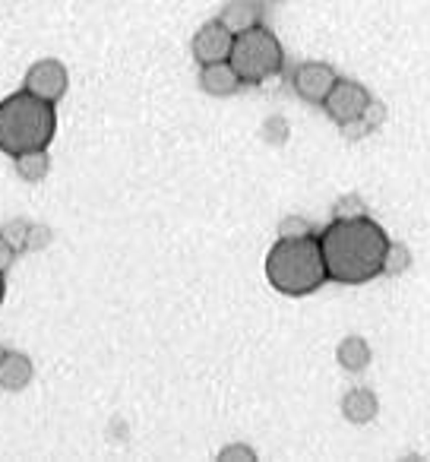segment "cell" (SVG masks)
Returning a JSON list of instances; mask_svg holds the SVG:
<instances>
[{
	"mask_svg": "<svg viewBox=\"0 0 430 462\" xmlns=\"http://www.w3.org/2000/svg\"><path fill=\"white\" fill-rule=\"evenodd\" d=\"M32 377H35V365L29 355L4 352V358H0V390L20 393L32 383Z\"/></svg>",
	"mask_w": 430,
	"mask_h": 462,
	"instance_id": "obj_10",
	"label": "cell"
},
{
	"mask_svg": "<svg viewBox=\"0 0 430 462\" xmlns=\"http://www.w3.org/2000/svg\"><path fill=\"white\" fill-rule=\"evenodd\" d=\"M408 266H411L408 245H402V241H389L386 251H383V266H380V273H383V276H402Z\"/></svg>",
	"mask_w": 430,
	"mask_h": 462,
	"instance_id": "obj_15",
	"label": "cell"
},
{
	"mask_svg": "<svg viewBox=\"0 0 430 462\" xmlns=\"http://www.w3.org/2000/svg\"><path fill=\"white\" fill-rule=\"evenodd\" d=\"M342 415H345V421L352 424H371L377 421L380 415V399L373 390H367V386H354V390H348L345 396H342Z\"/></svg>",
	"mask_w": 430,
	"mask_h": 462,
	"instance_id": "obj_11",
	"label": "cell"
},
{
	"mask_svg": "<svg viewBox=\"0 0 430 462\" xmlns=\"http://www.w3.org/2000/svg\"><path fill=\"white\" fill-rule=\"evenodd\" d=\"M14 168L23 180L39 184V180H45L48 171H51V155H48V149H29V152L14 155Z\"/></svg>",
	"mask_w": 430,
	"mask_h": 462,
	"instance_id": "obj_14",
	"label": "cell"
},
{
	"mask_svg": "<svg viewBox=\"0 0 430 462\" xmlns=\"http://www.w3.org/2000/svg\"><path fill=\"white\" fill-rule=\"evenodd\" d=\"M386 245H389L386 231L367 216L335 218L320 235L326 273L339 285H364L377 279Z\"/></svg>",
	"mask_w": 430,
	"mask_h": 462,
	"instance_id": "obj_1",
	"label": "cell"
},
{
	"mask_svg": "<svg viewBox=\"0 0 430 462\" xmlns=\"http://www.w3.org/2000/svg\"><path fill=\"white\" fill-rule=\"evenodd\" d=\"M4 295H7V282H4V273H0V301H4Z\"/></svg>",
	"mask_w": 430,
	"mask_h": 462,
	"instance_id": "obj_22",
	"label": "cell"
},
{
	"mask_svg": "<svg viewBox=\"0 0 430 462\" xmlns=\"http://www.w3.org/2000/svg\"><path fill=\"white\" fill-rule=\"evenodd\" d=\"M371 102H373L371 92H367V86H361L358 79H335V86L329 89L323 108H326V115L333 117L339 127H345V124L358 121Z\"/></svg>",
	"mask_w": 430,
	"mask_h": 462,
	"instance_id": "obj_6",
	"label": "cell"
},
{
	"mask_svg": "<svg viewBox=\"0 0 430 462\" xmlns=\"http://www.w3.org/2000/svg\"><path fill=\"white\" fill-rule=\"evenodd\" d=\"M339 73L333 70V64L326 60H304L295 70V92L310 105H323L329 96V89L335 86Z\"/></svg>",
	"mask_w": 430,
	"mask_h": 462,
	"instance_id": "obj_8",
	"label": "cell"
},
{
	"mask_svg": "<svg viewBox=\"0 0 430 462\" xmlns=\"http://www.w3.org/2000/svg\"><path fill=\"white\" fill-rule=\"evenodd\" d=\"M354 216H367L358 197H345L335 203V218H354Z\"/></svg>",
	"mask_w": 430,
	"mask_h": 462,
	"instance_id": "obj_20",
	"label": "cell"
},
{
	"mask_svg": "<svg viewBox=\"0 0 430 462\" xmlns=\"http://www.w3.org/2000/svg\"><path fill=\"white\" fill-rule=\"evenodd\" d=\"M335 361H339L342 371L361 374L373 361V348L364 336H345V339L335 346Z\"/></svg>",
	"mask_w": 430,
	"mask_h": 462,
	"instance_id": "obj_12",
	"label": "cell"
},
{
	"mask_svg": "<svg viewBox=\"0 0 430 462\" xmlns=\"http://www.w3.org/2000/svg\"><path fill=\"white\" fill-rule=\"evenodd\" d=\"M58 134L54 105L32 92H14L0 102V152L20 155L29 149H48Z\"/></svg>",
	"mask_w": 430,
	"mask_h": 462,
	"instance_id": "obj_3",
	"label": "cell"
},
{
	"mask_svg": "<svg viewBox=\"0 0 430 462\" xmlns=\"http://www.w3.org/2000/svg\"><path fill=\"white\" fill-rule=\"evenodd\" d=\"M48 241H51V231L45 225H29L26 251H41V247H48Z\"/></svg>",
	"mask_w": 430,
	"mask_h": 462,
	"instance_id": "obj_19",
	"label": "cell"
},
{
	"mask_svg": "<svg viewBox=\"0 0 430 462\" xmlns=\"http://www.w3.org/2000/svg\"><path fill=\"white\" fill-rule=\"evenodd\" d=\"M219 462H257V449L251 443H225V447L215 453Z\"/></svg>",
	"mask_w": 430,
	"mask_h": 462,
	"instance_id": "obj_16",
	"label": "cell"
},
{
	"mask_svg": "<svg viewBox=\"0 0 430 462\" xmlns=\"http://www.w3.org/2000/svg\"><path fill=\"white\" fill-rule=\"evenodd\" d=\"M219 23L232 35H241V32H247V29L260 26V7L253 0H232V4L222 7Z\"/></svg>",
	"mask_w": 430,
	"mask_h": 462,
	"instance_id": "obj_13",
	"label": "cell"
},
{
	"mask_svg": "<svg viewBox=\"0 0 430 462\" xmlns=\"http://www.w3.org/2000/svg\"><path fill=\"white\" fill-rule=\"evenodd\" d=\"M241 77L228 60H219V64H203L199 70V89L212 98H232L234 92L241 89Z\"/></svg>",
	"mask_w": 430,
	"mask_h": 462,
	"instance_id": "obj_9",
	"label": "cell"
},
{
	"mask_svg": "<svg viewBox=\"0 0 430 462\" xmlns=\"http://www.w3.org/2000/svg\"><path fill=\"white\" fill-rule=\"evenodd\" d=\"M228 64L238 70L244 86H260L282 73V67H285L282 42L266 26H253V29H247V32L234 35Z\"/></svg>",
	"mask_w": 430,
	"mask_h": 462,
	"instance_id": "obj_4",
	"label": "cell"
},
{
	"mask_svg": "<svg viewBox=\"0 0 430 462\" xmlns=\"http://www.w3.org/2000/svg\"><path fill=\"white\" fill-rule=\"evenodd\" d=\"M23 89L32 92V96L45 98V102L58 105L60 98L70 89V73H67L64 60L58 58H41L29 67L26 79H23Z\"/></svg>",
	"mask_w": 430,
	"mask_h": 462,
	"instance_id": "obj_5",
	"label": "cell"
},
{
	"mask_svg": "<svg viewBox=\"0 0 430 462\" xmlns=\"http://www.w3.org/2000/svg\"><path fill=\"white\" fill-rule=\"evenodd\" d=\"M0 235L10 241V245L16 247V251H26V235H29V222H23V218H16V222H10L7 228H0Z\"/></svg>",
	"mask_w": 430,
	"mask_h": 462,
	"instance_id": "obj_18",
	"label": "cell"
},
{
	"mask_svg": "<svg viewBox=\"0 0 430 462\" xmlns=\"http://www.w3.org/2000/svg\"><path fill=\"white\" fill-rule=\"evenodd\" d=\"M4 352H7V348H4V346H0V358H4Z\"/></svg>",
	"mask_w": 430,
	"mask_h": 462,
	"instance_id": "obj_23",
	"label": "cell"
},
{
	"mask_svg": "<svg viewBox=\"0 0 430 462\" xmlns=\"http://www.w3.org/2000/svg\"><path fill=\"white\" fill-rule=\"evenodd\" d=\"M16 247L10 245L4 235H0V273H7V270H14V263H16Z\"/></svg>",
	"mask_w": 430,
	"mask_h": 462,
	"instance_id": "obj_21",
	"label": "cell"
},
{
	"mask_svg": "<svg viewBox=\"0 0 430 462\" xmlns=\"http://www.w3.org/2000/svg\"><path fill=\"white\" fill-rule=\"evenodd\" d=\"M307 235H314V231L304 216H285L279 222V238H307Z\"/></svg>",
	"mask_w": 430,
	"mask_h": 462,
	"instance_id": "obj_17",
	"label": "cell"
},
{
	"mask_svg": "<svg viewBox=\"0 0 430 462\" xmlns=\"http://www.w3.org/2000/svg\"><path fill=\"white\" fill-rule=\"evenodd\" d=\"M234 45V35L222 26L219 20H209L193 32L190 39V54L197 58V64H219V60H228Z\"/></svg>",
	"mask_w": 430,
	"mask_h": 462,
	"instance_id": "obj_7",
	"label": "cell"
},
{
	"mask_svg": "<svg viewBox=\"0 0 430 462\" xmlns=\"http://www.w3.org/2000/svg\"><path fill=\"white\" fill-rule=\"evenodd\" d=\"M329 279L320 238H279L266 254V282L288 298H304Z\"/></svg>",
	"mask_w": 430,
	"mask_h": 462,
	"instance_id": "obj_2",
	"label": "cell"
}]
</instances>
